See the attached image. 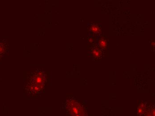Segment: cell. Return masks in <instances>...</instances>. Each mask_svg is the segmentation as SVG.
Returning <instances> with one entry per match:
<instances>
[{
  "label": "cell",
  "instance_id": "obj_1",
  "mask_svg": "<svg viewBox=\"0 0 155 116\" xmlns=\"http://www.w3.org/2000/svg\"><path fill=\"white\" fill-rule=\"evenodd\" d=\"M65 107L67 112L71 116H87L86 109L75 100L67 101Z\"/></svg>",
  "mask_w": 155,
  "mask_h": 116
},
{
  "label": "cell",
  "instance_id": "obj_2",
  "mask_svg": "<svg viewBox=\"0 0 155 116\" xmlns=\"http://www.w3.org/2000/svg\"><path fill=\"white\" fill-rule=\"evenodd\" d=\"M99 44L101 47L102 48H105L107 46V43L106 40L104 39H101L99 41Z\"/></svg>",
  "mask_w": 155,
  "mask_h": 116
},
{
  "label": "cell",
  "instance_id": "obj_3",
  "mask_svg": "<svg viewBox=\"0 0 155 116\" xmlns=\"http://www.w3.org/2000/svg\"><path fill=\"white\" fill-rule=\"evenodd\" d=\"M91 30L93 32L97 33L100 31V29L97 25H93L91 27Z\"/></svg>",
  "mask_w": 155,
  "mask_h": 116
},
{
  "label": "cell",
  "instance_id": "obj_4",
  "mask_svg": "<svg viewBox=\"0 0 155 116\" xmlns=\"http://www.w3.org/2000/svg\"><path fill=\"white\" fill-rule=\"evenodd\" d=\"M92 54L94 56H95V57H99L101 55V53H100V51H98L97 49H94L92 51Z\"/></svg>",
  "mask_w": 155,
  "mask_h": 116
}]
</instances>
